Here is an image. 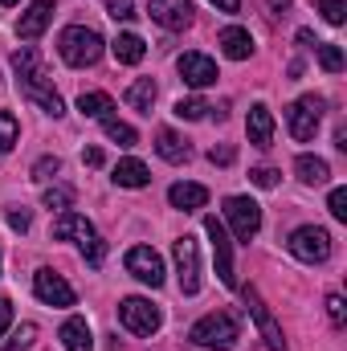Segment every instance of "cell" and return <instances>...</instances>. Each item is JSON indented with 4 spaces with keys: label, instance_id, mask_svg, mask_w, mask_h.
<instances>
[{
    "label": "cell",
    "instance_id": "obj_1",
    "mask_svg": "<svg viewBox=\"0 0 347 351\" xmlns=\"http://www.w3.org/2000/svg\"><path fill=\"white\" fill-rule=\"evenodd\" d=\"M12 70H16V86L21 94L29 98V102H37L45 114H66V102H62V94L49 86V78H45V70H41V62H37V53L29 49V45H21L16 53H12Z\"/></svg>",
    "mask_w": 347,
    "mask_h": 351
},
{
    "label": "cell",
    "instance_id": "obj_2",
    "mask_svg": "<svg viewBox=\"0 0 347 351\" xmlns=\"http://www.w3.org/2000/svg\"><path fill=\"white\" fill-rule=\"evenodd\" d=\"M102 37L86 29V25H70V29H62V37H58V53H62V62L66 66H74V70H86L94 66L98 58H102Z\"/></svg>",
    "mask_w": 347,
    "mask_h": 351
},
{
    "label": "cell",
    "instance_id": "obj_3",
    "mask_svg": "<svg viewBox=\"0 0 347 351\" xmlns=\"http://www.w3.org/2000/svg\"><path fill=\"white\" fill-rule=\"evenodd\" d=\"M188 339H192L196 348H204V351H229L233 343H237V319L225 315V311L204 315V319L188 331Z\"/></svg>",
    "mask_w": 347,
    "mask_h": 351
},
{
    "label": "cell",
    "instance_id": "obj_4",
    "mask_svg": "<svg viewBox=\"0 0 347 351\" xmlns=\"http://www.w3.org/2000/svg\"><path fill=\"white\" fill-rule=\"evenodd\" d=\"M319 123H323V98H319V94H307V98H298V102L286 106V127H290V135H294L298 143L315 139Z\"/></svg>",
    "mask_w": 347,
    "mask_h": 351
},
{
    "label": "cell",
    "instance_id": "obj_5",
    "mask_svg": "<svg viewBox=\"0 0 347 351\" xmlns=\"http://www.w3.org/2000/svg\"><path fill=\"white\" fill-rule=\"evenodd\" d=\"M290 254L307 265L327 262V258H331V233L319 229V225H302V229L290 233Z\"/></svg>",
    "mask_w": 347,
    "mask_h": 351
},
{
    "label": "cell",
    "instance_id": "obj_6",
    "mask_svg": "<svg viewBox=\"0 0 347 351\" xmlns=\"http://www.w3.org/2000/svg\"><path fill=\"white\" fill-rule=\"evenodd\" d=\"M225 221H229V229H233L237 241H254L261 229L258 200H250V196H225Z\"/></svg>",
    "mask_w": 347,
    "mask_h": 351
},
{
    "label": "cell",
    "instance_id": "obj_7",
    "mask_svg": "<svg viewBox=\"0 0 347 351\" xmlns=\"http://www.w3.org/2000/svg\"><path fill=\"white\" fill-rule=\"evenodd\" d=\"M204 233H208V245H213L217 278H221L225 286H237V274H233V241H229V229H225V221H217V217H204Z\"/></svg>",
    "mask_w": 347,
    "mask_h": 351
},
{
    "label": "cell",
    "instance_id": "obj_8",
    "mask_svg": "<svg viewBox=\"0 0 347 351\" xmlns=\"http://www.w3.org/2000/svg\"><path fill=\"white\" fill-rule=\"evenodd\" d=\"M119 319H123V327L135 331V335H156L160 323H164L160 306H152L147 298H123V302H119Z\"/></svg>",
    "mask_w": 347,
    "mask_h": 351
},
{
    "label": "cell",
    "instance_id": "obj_9",
    "mask_svg": "<svg viewBox=\"0 0 347 351\" xmlns=\"http://www.w3.org/2000/svg\"><path fill=\"white\" fill-rule=\"evenodd\" d=\"M176 254V274H180V290L184 294H200V250H196V237H180L172 245Z\"/></svg>",
    "mask_w": 347,
    "mask_h": 351
},
{
    "label": "cell",
    "instance_id": "obj_10",
    "mask_svg": "<svg viewBox=\"0 0 347 351\" xmlns=\"http://www.w3.org/2000/svg\"><path fill=\"white\" fill-rule=\"evenodd\" d=\"M33 294H37L45 306H74V302H78L74 286H70L62 274H53V269H37V278H33Z\"/></svg>",
    "mask_w": 347,
    "mask_h": 351
},
{
    "label": "cell",
    "instance_id": "obj_11",
    "mask_svg": "<svg viewBox=\"0 0 347 351\" xmlns=\"http://www.w3.org/2000/svg\"><path fill=\"white\" fill-rule=\"evenodd\" d=\"M127 269L143 282V286H164V258L152 250V245H135V250H127Z\"/></svg>",
    "mask_w": 347,
    "mask_h": 351
},
{
    "label": "cell",
    "instance_id": "obj_12",
    "mask_svg": "<svg viewBox=\"0 0 347 351\" xmlns=\"http://www.w3.org/2000/svg\"><path fill=\"white\" fill-rule=\"evenodd\" d=\"M246 306H250V315H254V323H258L261 339H265V348L270 351H286V339H282V327L274 323V315H270V306L261 302V294L254 286H246Z\"/></svg>",
    "mask_w": 347,
    "mask_h": 351
},
{
    "label": "cell",
    "instance_id": "obj_13",
    "mask_svg": "<svg viewBox=\"0 0 347 351\" xmlns=\"http://www.w3.org/2000/svg\"><path fill=\"white\" fill-rule=\"evenodd\" d=\"M176 66H180V78H184L192 90H204V86H213V82L221 78V74H217V62L204 58V53H184Z\"/></svg>",
    "mask_w": 347,
    "mask_h": 351
},
{
    "label": "cell",
    "instance_id": "obj_14",
    "mask_svg": "<svg viewBox=\"0 0 347 351\" xmlns=\"http://www.w3.org/2000/svg\"><path fill=\"white\" fill-rule=\"evenodd\" d=\"M49 21H53V0H33V4L21 12V21H16V37H21V41H37V37L49 29Z\"/></svg>",
    "mask_w": 347,
    "mask_h": 351
},
{
    "label": "cell",
    "instance_id": "obj_15",
    "mask_svg": "<svg viewBox=\"0 0 347 351\" xmlns=\"http://www.w3.org/2000/svg\"><path fill=\"white\" fill-rule=\"evenodd\" d=\"M147 12H152L156 25H164V29H172V33H180V29L192 25V4H188V0H152Z\"/></svg>",
    "mask_w": 347,
    "mask_h": 351
},
{
    "label": "cell",
    "instance_id": "obj_16",
    "mask_svg": "<svg viewBox=\"0 0 347 351\" xmlns=\"http://www.w3.org/2000/svg\"><path fill=\"white\" fill-rule=\"evenodd\" d=\"M53 237H58V241H78V245H82V241L94 237V225H90L82 213H70V208H66V213L53 221Z\"/></svg>",
    "mask_w": 347,
    "mask_h": 351
},
{
    "label": "cell",
    "instance_id": "obj_17",
    "mask_svg": "<svg viewBox=\"0 0 347 351\" xmlns=\"http://www.w3.org/2000/svg\"><path fill=\"white\" fill-rule=\"evenodd\" d=\"M246 131H250V143L254 147H274V114H270V106L258 102V106H250V123H246Z\"/></svg>",
    "mask_w": 347,
    "mask_h": 351
},
{
    "label": "cell",
    "instance_id": "obj_18",
    "mask_svg": "<svg viewBox=\"0 0 347 351\" xmlns=\"http://www.w3.org/2000/svg\"><path fill=\"white\" fill-rule=\"evenodd\" d=\"M221 49H225V58H233V62H246L250 53H254V37H250V29H241V25H229V29H221Z\"/></svg>",
    "mask_w": 347,
    "mask_h": 351
},
{
    "label": "cell",
    "instance_id": "obj_19",
    "mask_svg": "<svg viewBox=\"0 0 347 351\" xmlns=\"http://www.w3.org/2000/svg\"><path fill=\"white\" fill-rule=\"evenodd\" d=\"M168 200H172V208H180V213H196V208L208 204V188H200V184H172L168 188Z\"/></svg>",
    "mask_w": 347,
    "mask_h": 351
},
{
    "label": "cell",
    "instance_id": "obj_20",
    "mask_svg": "<svg viewBox=\"0 0 347 351\" xmlns=\"http://www.w3.org/2000/svg\"><path fill=\"white\" fill-rule=\"evenodd\" d=\"M110 53H115L119 66H139L143 53H147V45H143V37H135V33H119V37L110 41Z\"/></svg>",
    "mask_w": 347,
    "mask_h": 351
},
{
    "label": "cell",
    "instance_id": "obj_21",
    "mask_svg": "<svg viewBox=\"0 0 347 351\" xmlns=\"http://www.w3.org/2000/svg\"><path fill=\"white\" fill-rule=\"evenodd\" d=\"M62 343H66V351H94V335H90V323L86 319H66L62 323Z\"/></svg>",
    "mask_w": 347,
    "mask_h": 351
},
{
    "label": "cell",
    "instance_id": "obj_22",
    "mask_svg": "<svg viewBox=\"0 0 347 351\" xmlns=\"http://www.w3.org/2000/svg\"><path fill=\"white\" fill-rule=\"evenodd\" d=\"M156 152H160V156H164L168 164H184V160L192 156L188 139H180V135H176V131H168V127H164V131L156 135Z\"/></svg>",
    "mask_w": 347,
    "mask_h": 351
},
{
    "label": "cell",
    "instance_id": "obj_23",
    "mask_svg": "<svg viewBox=\"0 0 347 351\" xmlns=\"http://www.w3.org/2000/svg\"><path fill=\"white\" fill-rule=\"evenodd\" d=\"M115 184H119V188H147V184H152V172H147L139 160H119V164H115Z\"/></svg>",
    "mask_w": 347,
    "mask_h": 351
},
{
    "label": "cell",
    "instance_id": "obj_24",
    "mask_svg": "<svg viewBox=\"0 0 347 351\" xmlns=\"http://www.w3.org/2000/svg\"><path fill=\"white\" fill-rule=\"evenodd\" d=\"M294 172H298L302 184H327V180H331L327 160H319V156H298V160H294Z\"/></svg>",
    "mask_w": 347,
    "mask_h": 351
},
{
    "label": "cell",
    "instance_id": "obj_25",
    "mask_svg": "<svg viewBox=\"0 0 347 351\" xmlns=\"http://www.w3.org/2000/svg\"><path fill=\"white\" fill-rule=\"evenodd\" d=\"M78 110L86 114V119H110V110H115V102H110V94H102V90H90L78 98Z\"/></svg>",
    "mask_w": 347,
    "mask_h": 351
},
{
    "label": "cell",
    "instance_id": "obj_26",
    "mask_svg": "<svg viewBox=\"0 0 347 351\" xmlns=\"http://www.w3.org/2000/svg\"><path fill=\"white\" fill-rule=\"evenodd\" d=\"M127 102H131L135 110L152 114V102H156V82H152V78H139V82H131V90H127Z\"/></svg>",
    "mask_w": 347,
    "mask_h": 351
},
{
    "label": "cell",
    "instance_id": "obj_27",
    "mask_svg": "<svg viewBox=\"0 0 347 351\" xmlns=\"http://www.w3.org/2000/svg\"><path fill=\"white\" fill-rule=\"evenodd\" d=\"M102 131H106L119 147H135V143H139L135 127H127V123H119V119H102Z\"/></svg>",
    "mask_w": 347,
    "mask_h": 351
},
{
    "label": "cell",
    "instance_id": "obj_28",
    "mask_svg": "<svg viewBox=\"0 0 347 351\" xmlns=\"http://www.w3.org/2000/svg\"><path fill=\"white\" fill-rule=\"evenodd\" d=\"M16 139H21V123H16V114H12V110H0V156L12 152Z\"/></svg>",
    "mask_w": 347,
    "mask_h": 351
},
{
    "label": "cell",
    "instance_id": "obj_29",
    "mask_svg": "<svg viewBox=\"0 0 347 351\" xmlns=\"http://www.w3.org/2000/svg\"><path fill=\"white\" fill-rule=\"evenodd\" d=\"M45 208H58V213H66L70 204H74V188L70 184H53V188H45Z\"/></svg>",
    "mask_w": 347,
    "mask_h": 351
},
{
    "label": "cell",
    "instance_id": "obj_30",
    "mask_svg": "<svg viewBox=\"0 0 347 351\" xmlns=\"http://www.w3.org/2000/svg\"><path fill=\"white\" fill-rule=\"evenodd\" d=\"M213 106L204 102V98H180L176 102V119H188V123H196V119H204Z\"/></svg>",
    "mask_w": 347,
    "mask_h": 351
},
{
    "label": "cell",
    "instance_id": "obj_31",
    "mask_svg": "<svg viewBox=\"0 0 347 351\" xmlns=\"http://www.w3.org/2000/svg\"><path fill=\"white\" fill-rule=\"evenodd\" d=\"M33 339H37V327H33V323H21V327L12 331V339H8L0 351H29L33 348Z\"/></svg>",
    "mask_w": 347,
    "mask_h": 351
},
{
    "label": "cell",
    "instance_id": "obj_32",
    "mask_svg": "<svg viewBox=\"0 0 347 351\" xmlns=\"http://www.w3.org/2000/svg\"><path fill=\"white\" fill-rule=\"evenodd\" d=\"M319 66H323L327 74H339V70H344V49H339V45H319Z\"/></svg>",
    "mask_w": 347,
    "mask_h": 351
},
{
    "label": "cell",
    "instance_id": "obj_33",
    "mask_svg": "<svg viewBox=\"0 0 347 351\" xmlns=\"http://www.w3.org/2000/svg\"><path fill=\"white\" fill-rule=\"evenodd\" d=\"M58 172H62V160H58V156H45V160L33 164V180H37V184H49Z\"/></svg>",
    "mask_w": 347,
    "mask_h": 351
},
{
    "label": "cell",
    "instance_id": "obj_34",
    "mask_svg": "<svg viewBox=\"0 0 347 351\" xmlns=\"http://www.w3.org/2000/svg\"><path fill=\"white\" fill-rule=\"evenodd\" d=\"M82 258H86V262L94 265V269H98V265H102V258H106V241H102V237H98V233H94V237H90V241H82Z\"/></svg>",
    "mask_w": 347,
    "mask_h": 351
},
{
    "label": "cell",
    "instance_id": "obj_35",
    "mask_svg": "<svg viewBox=\"0 0 347 351\" xmlns=\"http://www.w3.org/2000/svg\"><path fill=\"white\" fill-rule=\"evenodd\" d=\"M327 208H331V217H335V221H347V188H331Z\"/></svg>",
    "mask_w": 347,
    "mask_h": 351
},
{
    "label": "cell",
    "instance_id": "obj_36",
    "mask_svg": "<svg viewBox=\"0 0 347 351\" xmlns=\"http://www.w3.org/2000/svg\"><path fill=\"white\" fill-rule=\"evenodd\" d=\"M29 225H33V213L29 208H8V229L12 233H29Z\"/></svg>",
    "mask_w": 347,
    "mask_h": 351
},
{
    "label": "cell",
    "instance_id": "obj_37",
    "mask_svg": "<svg viewBox=\"0 0 347 351\" xmlns=\"http://www.w3.org/2000/svg\"><path fill=\"white\" fill-rule=\"evenodd\" d=\"M319 8H323V16H327L331 25H344V16H347L344 0H319Z\"/></svg>",
    "mask_w": 347,
    "mask_h": 351
},
{
    "label": "cell",
    "instance_id": "obj_38",
    "mask_svg": "<svg viewBox=\"0 0 347 351\" xmlns=\"http://www.w3.org/2000/svg\"><path fill=\"white\" fill-rule=\"evenodd\" d=\"M106 12L115 21H131L135 16V0H106Z\"/></svg>",
    "mask_w": 347,
    "mask_h": 351
},
{
    "label": "cell",
    "instance_id": "obj_39",
    "mask_svg": "<svg viewBox=\"0 0 347 351\" xmlns=\"http://www.w3.org/2000/svg\"><path fill=\"white\" fill-rule=\"evenodd\" d=\"M327 315H331V323H335V327H344V323H347V302L339 298V294H331V298H327Z\"/></svg>",
    "mask_w": 347,
    "mask_h": 351
},
{
    "label": "cell",
    "instance_id": "obj_40",
    "mask_svg": "<svg viewBox=\"0 0 347 351\" xmlns=\"http://www.w3.org/2000/svg\"><path fill=\"white\" fill-rule=\"evenodd\" d=\"M250 180H254L258 188H274V184H278V172H274V168H254Z\"/></svg>",
    "mask_w": 347,
    "mask_h": 351
},
{
    "label": "cell",
    "instance_id": "obj_41",
    "mask_svg": "<svg viewBox=\"0 0 347 351\" xmlns=\"http://www.w3.org/2000/svg\"><path fill=\"white\" fill-rule=\"evenodd\" d=\"M233 156H237L233 147H213V152H208V160H213V164H221V168H229V164H233Z\"/></svg>",
    "mask_w": 347,
    "mask_h": 351
},
{
    "label": "cell",
    "instance_id": "obj_42",
    "mask_svg": "<svg viewBox=\"0 0 347 351\" xmlns=\"http://www.w3.org/2000/svg\"><path fill=\"white\" fill-rule=\"evenodd\" d=\"M8 323H12V302H8V298L0 294V335L8 331Z\"/></svg>",
    "mask_w": 347,
    "mask_h": 351
},
{
    "label": "cell",
    "instance_id": "obj_43",
    "mask_svg": "<svg viewBox=\"0 0 347 351\" xmlns=\"http://www.w3.org/2000/svg\"><path fill=\"white\" fill-rule=\"evenodd\" d=\"M82 164H86V168H102V152H98V147H86V152H82Z\"/></svg>",
    "mask_w": 347,
    "mask_h": 351
},
{
    "label": "cell",
    "instance_id": "obj_44",
    "mask_svg": "<svg viewBox=\"0 0 347 351\" xmlns=\"http://www.w3.org/2000/svg\"><path fill=\"white\" fill-rule=\"evenodd\" d=\"M208 4H217L221 12H237L241 8V0H208Z\"/></svg>",
    "mask_w": 347,
    "mask_h": 351
},
{
    "label": "cell",
    "instance_id": "obj_45",
    "mask_svg": "<svg viewBox=\"0 0 347 351\" xmlns=\"http://www.w3.org/2000/svg\"><path fill=\"white\" fill-rule=\"evenodd\" d=\"M298 41H302V45H319V41H315V33H311V29H298Z\"/></svg>",
    "mask_w": 347,
    "mask_h": 351
},
{
    "label": "cell",
    "instance_id": "obj_46",
    "mask_svg": "<svg viewBox=\"0 0 347 351\" xmlns=\"http://www.w3.org/2000/svg\"><path fill=\"white\" fill-rule=\"evenodd\" d=\"M270 8H274V12H286V8H290V0H270Z\"/></svg>",
    "mask_w": 347,
    "mask_h": 351
},
{
    "label": "cell",
    "instance_id": "obj_47",
    "mask_svg": "<svg viewBox=\"0 0 347 351\" xmlns=\"http://www.w3.org/2000/svg\"><path fill=\"white\" fill-rule=\"evenodd\" d=\"M0 4H8V8H12V4H21V0H0Z\"/></svg>",
    "mask_w": 347,
    "mask_h": 351
}]
</instances>
